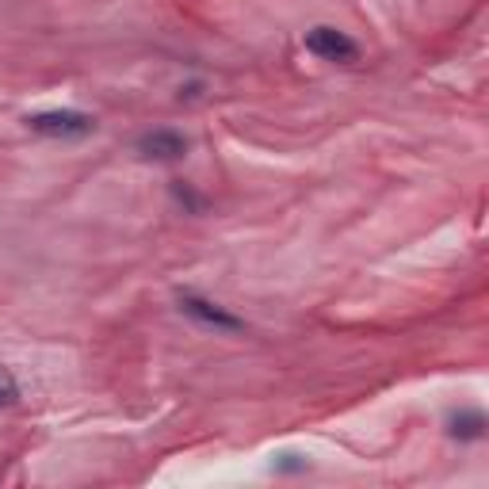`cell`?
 I'll use <instances>...</instances> for the list:
<instances>
[{
  "instance_id": "obj_1",
  "label": "cell",
  "mask_w": 489,
  "mask_h": 489,
  "mask_svg": "<svg viewBox=\"0 0 489 489\" xmlns=\"http://www.w3.org/2000/svg\"><path fill=\"white\" fill-rule=\"evenodd\" d=\"M27 126L43 138H84V134H93L96 122L84 112H43V115H31Z\"/></svg>"
},
{
  "instance_id": "obj_2",
  "label": "cell",
  "mask_w": 489,
  "mask_h": 489,
  "mask_svg": "<svg viewBox=\"0 0 489 489\" xmlns=\"http://www.w3.org/2000/svg\"><path fill=\"white\" fill-rule=\"evenodd\" d=\"M180 310H184L191 321L207 325V329H219V333H241L245 329V321L233 318L226 306L210 302V298H199V295H180Z\"/></svg>"
},
{
  "instance_id": "obj_3",
  "label": "cell",
  "mask_w": 489,
  "mask_h": 489,
  "mask_svg": "<svg viewBox=\"0 0 489 489\" xmlns=\"http://www.w3.org/2000/svg\"><path fill=\"white\" fill-rule=\"evenodd\" d=\"M306 50L318 54L325 62H356L359 58V46L337 27H314L306 34Z\"/></svg>"
},
{
  "instance_id": "obj_4",
  "label": "cell",
  "mask_w": 489,
  "mask_h": 489,
  "mask_svg": "<svg viewBox=\"0 0 489 489\" xmlns=\"http://www.w3.org/2000/svg\"><path fill=\"white\" fill-rule=\"evenodd\" d=\"M138 153L150 157V161H180L188 153V138L176 134V131H153L138 142Z\"/></svg>"
},
{
  "instance_id": "obj_5",
  "label": "cell",
  "mask_w": 489,
  "mask_h": 489,
  "mask_svg": "<svg viewBox=\"0 0 489 489\" xmlns=\"http://www.w3.org/2000/svg\"><path fill=\"white\" fill-rule=\"evenodd\" d=\"M451 432H455V436H478V432H482V416H478V413H470V416H463V421L455 416Z\"/></svg>"
}]
</instances>
